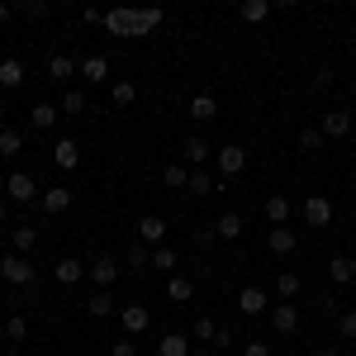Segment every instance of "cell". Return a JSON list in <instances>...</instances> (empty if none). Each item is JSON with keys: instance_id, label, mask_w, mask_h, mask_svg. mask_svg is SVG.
<instances>
[{"instance_id": "obj_18", "label": "cell", "mask_w": 356, "mask_h": 356, "mask_svg": "<svg viewBox=\"0 0 356 356\" xmlns=\"http://www.w3.org/2000/svg\"><path fill=\"white\" fill-rule=\"evenodd\" d=\"M214 114H219V100H214V95H195L191 100V119L195 124H209Z\"/></svg>"}, {"instance_id": "obj_26", "label": "cell", "mask_w": 356, "mask_h": 356, "mask_svg": "<svg viewBox=\"0 0 356 356\" xmlns=\"http://www.w3.org/2000/svg\"><path fill=\"white\" fill-rule=\"evenodd\" d=\"M72 72H76V62H72L67 53H53V57H48V76H53V81H67Z\"/></svg>"}, {"instance_id": "obj_16", "label": "cell", "mask_w": 356, "mask_h": 356, "mask_svg": "<svg viewBox=\"0 0 356 356\" xmlns=\"http://www.w3.org/2000/svg\"><path fill=\"white\" fill-rule=\"evenodd\" d=\"M181 152H186V162H191L195 171H200V166H204L209 157H214V147H209L204 138H186V147H181Z\"/></svg>"}, {"instance_id": "obj_6", "label": "cell", "mask_w": 356, "mask_h": 356, "mask_svg": "<svg viewBox=\"0 0 356 356\" xmlns=\"http://www.w3.org/2000/svg\"><path fill=\"white\" fill-rule=\"evenodd\" d=\"M271 328L280 332V337H290V332L300 328V309H295V304H285V300H280V304L271 309Z\"/></svg>"}, {"instance_id": "obj_48", "label": "cell", "mask_w": 356, "mask_h": 356, "mask_svg": "<svg viewBox=\"0 0 356 356\" xmlns=\"http://www.w3.org/2000/svg\"><path fill=\"white\" fill-rule=\"evenodd\" d=\"M314 356H342V352H332V347H323V352H314Z\"/></svg>"}, {"instance_id": "obj_8", "label": "cell", "mask_w": 356, "mask_h": 356, "mask_svg": "<svg viewBox=\"0 0 356 356\" xmlns=\"http://www.w3.org/2000/svg\"><path fill=\"white\" fill-rule=\"evenodd\" d=\"M138 238H143L147 247H157L166 238V219L162 214H143V219H138Z\"/></svg>"}, {"instance_id": "obj_41", "label": "cell", "mask_w": 356, "mask_h": 356, "mask_svg": "<svg viewBox=\"0 0 356 356\" xmlns=\"http://www.w3.org/2000/svg\"><path fill=\"white\" fill-rule=\"evenodd\" d=\"M62 110H67V114H81L86 110V95H81V90H67V95H62Z\"/></svg>"}, {"instance_id": "obj_20", "label": "cell", "mask_w": 356, "mask_h": 356, "mask_svg": "<svg viewBox=\"0 0 356 356\" xmlns=\"http://www.w3.org/2000/svg\"><path fill=\"white\" fill-rule=\"evenodd\" d=\"M266 219H271V228H285L290 223V200L285 195H271L266 200Z\"/></svg>"}, {"instance_id": "obj_42", "label": "cell", "mask_w": 356, "mask_h": 356, "mask_svg": "<svg viewBox=\"0 0 356 356\" xmlns=\"http://www.w3.org/2000/svg\"><path fill=\"white\" fill-rule=\"evenodd\" d=\"M328 86H332V72H328V67H318V72H314V81H309V90L318 95V90H328Z\"/></svg>"}, {"instance_id": "obj_7", "label": "cell", "mask_w": 356, "mask_h": 356, "mask_svg": "<svg viewBox=\"0 0 356 356\" xmlns=\"http://www.w3.org/2000/svg\"><path fill=\"white\" fill-rule=\"evenodd\" d=\"M5 195H10L15 204H29V200L38 195V186H33V176H24V171H15V176L5 181Z\"/></svg>"}, {"instance_id": "obj_43", "label": "cell", "mask_w": 356, "mask_h": 356, "mask_svg": "<svg viewBox=\"0 0 356 356\" xmlns=\"http://www.w3.org/2000/svg\"><path fill=\"white\" fill-rule=\"evenodd\" d=\"M195 243H200V252H209V247L219 243V233H214V228H200V233H195Z\"/></svg>"}, {"instance_id": "obj_19", "label": "cell", "mask_w": 356, "mask_h": 356, "mask_svg": "<svg viewBox=\"0 0 356 356\" xmlns=\"http://www.w3.org/2000/svg\"><path fill=\"white\" fill-rule=\"evenodd\" d=\"M53 275H57V285H76V280L86 275V266H81V261H72V257H62V261L53 266Z\"/></svg>"}, {"instance_id": "obj_11", "label": "cell", "mask_w": 356, "mask_h": 356, "mask_svg": "<svg viewBox=\"0 0 356 356\" xmlns=\"http://www.w3.org/2000/svg\"><path fill=\"white\" fill-rule=\"evenodd\" d=\"M266 247H271L275 257H290V252L300 247V238H295V228H271V233H266Z\"/></svg>"}, {"instance_id": "obj_24", "label": "cell", "mask_w": 356, "mask_h": 356, "mask_svg": "<svg viewBox=\"0 0 356 356\" xmlns=\"http://www.w3.org/2000/svg\"><path fill=\"white\" fill-rule=\"evenodd\" d=\"M214 233H219V238H228V243H233V238H243V214H233V209H228V214H219Z\"/></svg>"}, {"instance_id": "obj_10", "label": "cell", "mask_w": 356, "mask_h": 356, "mask_svg": "<svg viewBox=\"0 0 356 356\" xmlns=\"http://www.w3.org/2000/svg\"><path fill=\"white\" fill-rule=\"evenodd\" d=\"M53 162L62 166V171H72V166L81 162V147H76V138H57V143H53Z\"/></svg>"}, {"instance_id": "obj_31", "label": "cell", "mask_w": 356, "mask_h": 356, "mask_svg": "<svg viewBox=\"0 0 356 356\" xmlns=\"http://www.w3.org/2000/svg\"><path fill=\"white\" fill-rule=\"evenodd\" d=\"M24 332H29L24 314H10V318H5V337H10V342H24Z\"/></svg>"}, {"instance_id": "obj_12", "label": "cell", "mask_w": 356, "mask_h": 356, "mask_svg": "<svg viewBox=\"0 0 356 356\" xmlns=\"http://www.w3.org/2000/svg\"><path fill=\"white\" fill-rule=\"evenodd\" d=\"M86 275H90L95 285H114V275H119V261H114V257H95V261L86 266Z\"/></svg>"}, {"instance_id": "obj_51", "label": "cell", "mask_w": 356, "mask_h": 356, "mask_svg": "<svg viewBox=\"0 0 356 356\" xmlns=\"http://www.w3.org/2000/svg\"><path fill=\"white\" fill-rule=\"evenodd\" d=\"M5 181H10V176H0V191H5Z\"/></svg>"}, {"instance_id": "obj_32", "label": "cell", "mask_w": 356, "mask_h": 356, "mask_svg": "<svg viewBox=\"0 0 356 356\" xmlns=\"http://www.w3.org/2000/svg\"><path fill=\"white\" fill-rule=\"evenodd\" d=\"M191 337H195V342H214V337H219V323H214V318H195Z\"/></svg>"}, {"instance_id": "obj_15", "label": "cell", "mask_w": 356, "mask_h": 356, "mask_svg": "<svg viewBox=\"0 0 356 356\" xmlns=\"http://www.w3.org/2000/svg\"><path fill=\"white\" fill-rule=\"evenodd\" d=\"M0 86H5V90H19V86H24V62H19V57H5V62H0Z\"/></svg>"}, {"instance_id": "obj_50", "label": "cell", "mask_w": 356, "mask_h": 356, "mask_svg": "<svg viewBox=\"0 0 356 356\" xmlns=\"http://www.w3.org/2000/svg\"><path fill=\"white\" fill-rule=\"evenodd\" d=\"M0 129H5V105H0Z\"/></svg>"}, {"instance_id": "obj_44", "label": "cell", "mask_w": 356, "mask_h": 356, "mask_svg": "<svg viewBox=\"0 0 356 356\" xmlns=\"http://www.w3.org/2000/svg\"><path fill=\"white\" fill-rule=\"evenodd\" d=\"M110 356H138V347L124 337V342H114V347H110Z\"/></svg>"}, {"instance_id": "obj_40", "label": "cell", "mask_w": 356, "mask_h": 356, "mask_svg": "<svg viewBox=\"0 0 356 356\" xmlns=\"http://www.w3.org/2000/svg\"><path fill=\"white\" fill-rule=\"evenodd\" d=\"M337 332H342V337H356V309H342V314H337Z\"/></svg>"}, {"instance_id": "obj_21", "label": "cell", "mask_w": 356, "mask_h": 356, "mask_svg": "<svg viewBox=\"0 0 356 356\" xmlns=\"http://www.w3.org/2000/svg\"><path fill=\"white\" fill-rule=\"evenodd\" d=\"M157 356H191V337H181V332H166L162 342H157Z\"/></svg>"}, {"instance_id": "obj_37", "label": "cell", "mask_w": 356, "mask_h": 356, "mask_svg": "<svg viewBox=\"0 0 356 356\" xmlns=\"http://www.w3.org/2000/svg\"><path fill=\"white\" fill-rule=\"evenodd\" d=\"M33 243H38V228H29V223H19V228H15V252H29Z\"/></svg>"}, {"instance_id": "obj_29", "label": "cell", "mask_w": 356, "mask_h": 356, "mask_svg": "<svg viewBox=\"0 0 356 356\" xmlns=\"http://www.w3.org/2000/svg\"><path fill=\"white\" fill-rule=\"evenodd\" d=\"M275 295L290 304L295 295H300V275H295V271H280V280H275Z\"/></svg>"}, {"instance_id": "obj_13", "label": "cell", "mask_w": 356, "mask_h": 356, "mask_svg": "<svg viewBox=\"0 0 356 356\" xmlns=\"http://www.w3.org/2000/svg\"><path fill=\"white\" fill-rule=\"evenodd\" d=\"M57 119H62V110H57V105H48V100H43V105H33V110H29V124H33V129H38V134H48V129H53Z\"/></svg>"}, {"instance_id": "obj_22", "label": "cell", "mask_w": 356, "mask_h": 356, "mask_svg": "<svg viewBox=\"0 0 356 356\" xmlns=\"http://www.w3.org/2000/svg\"><path fill=\"white\" fill-rule=\"evenodd\" d=\"M81 76H86L90 86H95V81H105V76H110V57H100V53H95V57H86V62H81Z\"/></svg>"}, {"instance_id": "obj_46", "label": "cell", "mask_w": 356, "mask_h": 356, "mask_svg": "<svg viewBox=\"0 0 356 356\" xmlns=\"http://www.w3.org/2000/svg\"><path fill=\"white\" fill-rule=\"evenodd\" d=\"M10 15H15V5H0V24H5V19H10Z\"/></svg>"}, {"instance_id": "obj_30", "label": "cell", "mask_w": 356, "mask_h": 356, "mask_svg": "<svg viewBox=\"0 0 356 356\" xmlns=\"http://www.w3.org/2000/svg\"><path fill=\"white\" fill-rule=\"evenodd\" d=\"M86 309H90L95 318H110V314H119V304H114L105 290H100V295H90V304H86Z\"/></svg>"}, {"instance_id": "obj_14", "label": "cell", "mask_w": 356, "mask_h": 356, "mask_svg": "<svg viewBox=\"0 0 356 356\" xmlns=\"http://www.w3.org/2000/svg\"><path fill=\"white\" fill-rule=\"evenodd\" d=\"M38 204H43L48 214H67V209H72V191H67V186H53V191H43Z\"/></svg>"}, {"instance_id": "obj_23", "label": "cell", "mask_w": 356, "mask_h": 356, "mask_svg": "<svg viewBox=\"0 0 356 356\" xmlns=\"http://www.w3.org/2000/svg\"><path fill=\"white\" fill-rule=\"evenodd\" d=\"M328 275L337 280V285H352V280H356V261H352V257H332V261H328Z\"/></svg>"}, {"instance_id": "obj_34", "label": "cell", "mask_w": 356, "mask_h": 356, "mask_svg": "<svg viewBox=\"0 0 356 356\" xmlns=\"http://www.w3.org/2000/svg\"><path fill=\"white\" fill-rule=\"evenodd\" d=\"M162 181H166V186H176V191H181V186L191 181V171H186V166H176V162H166V166H162Z\"/></svg>"}, {"instance_id": "obj_2", "label": "cell", "mask_w": 356, "mask_h": 356, "mask_svg": "<svg viewBox=\"0 0 356 356\" xmlns=\"http://www.w3.org/2000/svg\"><path fill=\"white\" fill-rule=\"evenodd\" d=\"M33 266H29L24 257H19V252H5V257H0V280H5V285H33Z\"/></svg>"}, {"instance_id": "obj_9", "label": "cell", "mask_w": 356, "mask_h": 356, "mask_svg": "<svg viewBox=\"0 0 356 356\" xmlns=\"http://www.w3.org/2000/svg\"><path fill=\"white\" fill-rule=\"evenodd\" d=\"M318 129H323V138H347V134H352V114H347V110H328Z\"/></svg>"}, {"instance_id": "obj_33", "label": "cell", "mask_w": 356, "mask_h": 356, "mask_svg": "<svg viewBox=\"0 0 356 356\" xmlns=\"http://www.w3.org/2000/svg\"><path fill=\"white\" fill-rule=\"evenodd\" d=\"M266 15H271V5H266V0H247V5H243V19H247V24H261Z\"/></svg>"}, {"instance_id": "obj_4", "label": "cell", "mask_w": 356, "mask_h": 356, "mask_svg": "<svg viewBox=\"0 0 356 356\" xmlns=\"http://www.w3.org/2000/svg\"><path fill=\"white\" fill-rule=\"evenodd\" d=\"M214 162H219L223 176H243V171H247V152L238 147V143H228V147H219V152H214Z\"/></svg>"}, {"instance_id": "obj_5", "label": "cell", "mask_w": 356, "mask_h": 356, "mask_svg": "<svg viewBox=\"0 0 356 356\" xmlns=\"http://www.w3.org/2000/svg\"><path fill=\"white\" fill-rule=\"evenodd\" d=\"M119 323H124V332H129V337H138V332H147L152 314H147L143 304H124V309H119Z\"/></svg>"}, {"instance_id": "obj_49", "label": "cell", "mask_w": 356, "mask_h": 356, "mask_svg": "<svg viewBox=\"0 0 356 356\" xmlns=\"http://www.w3.org/2000/svg\"><path fill=\"white\" fill-rule=\"evenodd\" d=\"M5 219H10V214H5V204H0V228H5Z\"/></svg>"}, {"instance_id": "obj_17", "label": "cell", "mask_w": 356, "mask_h": 356, "mask_svg": "<svg viewBox=\"0 0 356 356\" xmlns=\"http://www.w3.org/2000/svg\"><path fill=\"white\" fill-rule=\"evenodd\" d=\"M238 309H243L247 318H252V314H266V290H257V285H247L243 295H238Z\"/></svg>"}, {"instance_id": "obj_47", "label": "cell", "mask_w": 356, "mask_h": 356, "mask_svg": "<svg viewBox=\"0 0 356 356\" xmlns=\"http://www.w3.org/2000/svg\"><path fill=\"white\" fill-rule=\"evenodd\" d=\"M191 356H214V352H209V347H200V352H195V347H191Z\"/></svg>"}, {"instance_id": "obj_27", "label": "cell", "mask_w": 356, "mask_h": 356, "mask_svg": "<svg viewBox=\"0 0 356 356\" xmlns=\"http://www.w3.org/2000/svg\"><path fill=\"white\" fill-rule=\"evenodd\" d=\"M166 295H171L176 304H186V300L195 295V285L186 280V275H166Z\"/></svg>"}, {"instance_id": "obj_1", "label": "cell", "mask_w": 356, "mask_h": 356, "mask_svg": "<svg viewBox=\"0 0 356 356\" xmlns=\"http://www.w3.org/2000/svg\"><path fill=\"white\" fill-rule=\"evenodd\" d=\"M105 24H110V33H119V38H138V33L162 24V10H110Z\"/></svg>"}, {"instance_id": "obj_28", "label": "cell", "mask_w": 356, "mask_h": 356, "mask_svg": "<svg viewBox=\"0 0 356 356\" xmlns=\"http://www.w3.org/2000/svg\"><path fill=\"white\" fill-rule=\"evenodd\" d=\"M186 191H191V195H214L219 186H214V176H209V171H191V181H186Z\"/></svg>"}, {"instance_id": "obj_52", "label": "cell", "mask_w": 356, "mask_h": 356, "mask_svg": "<svg viewBox=\"0 0 356 356\" xmlns=\"http://www.w3.org/2000/svg\"><path fill=\"white\" fill-rule=\"evenodd\" d=\"M0 337H5V323H0Z\"/></svg>"}, {"instance_id": "obj_38", "label": "cell", "mask_w": 356, "mask_h": 356, "mask_svg": "<svg viewBox=\"0 0 356 356\" xmlns=\"http://www.w3.org/2000/svg\"><path fill=\"white\" fill-rule=\"evenodd\" d=\"M134 100H138V86L134 81H119V86H114V105H134Z\"/></svg>"}, {"instance_id": "obj_39", "label": "cell", "mask_w": 356, "mask_h": 356, "mask_svg": "<svg viewBox=\"0 0 356 356\" xmlns=\"http://www.w3.org/2000/svg\"><path fill=\"white\" fill-rule=\"evenodd\" d=\"M300 147H304V152H318V147H323V129H304Z\"/></svg>"}, {"instance_id": "obj_3", "label": "cell", "mask_w": 356, "mask_h": 356, "mask_svg": "<svg viewBox=\"0 0 356 356\" xmlns=\"http://www.w3.org/2000/svg\"><path fill=\"white\" fill-rule=\"evenodd\" d=\"M304 223H309V228H328L332 223V200L328 195H309V200H304Z\"/></svg>"}, {"instance_id": "obj_25", "label": "cell", "mask_w": 356, "mask_h": 356, "mask_svg": "<svg viewBox=\"0 0 356 356\" xmlns=\"http://www.w3.org/2000/svg\"><path fill=\"white\" fill-rule=\"evenodd\" d=\"M24 152V134L19 129H0V157H19Z\"/></svg>"}, {"instance_id": "obj_45", "label": "cell", "mask_w": 356, "mask_h": 356, "mask_svg": "<svg viewBox=\"0 0 356 356\" xmlns=\"http://www.w3.org/2000/svg\"><path fill=\"white\" fill-rule=\"evenodd\" d=\"M243 356H271V347H266V342H247Z\"/></svg>"}, {"instance_id": "obj_53", "label": "cell", "mask_w": 356, "mask_h": 356, "mask_svg": "<svg viewBox=\"0 0 356 356\" xmlns=\"http://www.w3.org/2000/svg\"><path fill=\"white\" fill-rule=\"evenodd\" d=\"M5 356H19V352H5Z\"/></svg>"}, {"instance_id": "obj_36", "label": "cell", "mask_w": 356, "mask_h": 356, "mask_svg": "<svg viewBox=\"0 0 356 356\" xmlns=\"http://www.w3.org/2000/svg\"><path fill=\"white\" fill-rule=\"evenodd\" d=\"M129 266H134V271L152 266V252H147V243H134V247H129Z\"/></svg>"}, {"instance_id": "obj_35", "label": "cell", "mask_w": 356, "mask_h": 356, "mask_svg": "<svg viewBox=\"0 0 356 356\" xmlns=\"http://www.w3.org/2000/svg\"><path fill=\"white\" fill-rule=\"evenodd\" d=\"M152 266H157V271H176V266H181V261H176V252H171V247H157V252H152Z\"/></svg>"}]
</instances>
